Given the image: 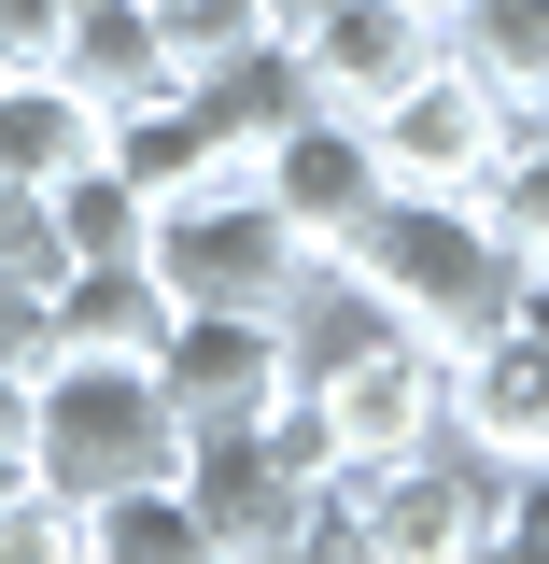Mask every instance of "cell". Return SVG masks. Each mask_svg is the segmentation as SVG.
<instances>
[{"label": "cell", "mask_w": 549, "mask_h": 564, "mask_svg": "<svg viewBox=\"0 0 549 564\" xmlns=\"http://www.w3.org/2000/svg\"><path fill=\"white\" fill-rule=\"evenodd\" d=\"M352 508H366V564H480V551H507V466L465 452L451 423L422 452H395V466H366Z\"/></svg>", "instance_id": "obj_4"}, {"label": "cell", "mask_w": 549, "mask_h": 564, "mask_svg": "<svg viewBox=\"0 0 549 564\" xmlns=\"http://www.w3.org/2000/svg\"><path fill=\"white\" fill-rule=\"evenodd\" d=\"M57 240H70V269H85V254H141V240H155V198H141L113 155H85L57 184Z\"/></svg>", "instance_id": "obj_19"}, {"label": "cell", "mask_w": 549, "mask_h": 564, "mask_svg": "<svg viewBox=\"0 0 549 564\" xmlns=\"http://www.w3.org/2000/svg\"><path fill=\"white\" fill-rule=\"evenodd\" d=\"M507 551L549 564V466H507Z\"/></svg>", "instance_id": "obj_25"}, {"label": "cell", "mask_w": 549, "mask_h": 564, "mask_svg": "<svg viewBox=\"0 0 549 564\" xmlns=\"http://www.w3.org/2000/svg\"><path fill=\"white\" fill-rule=\"evenodd\" d=\"M437 14H451V0H437Z\"/></svg>", "instance_id": "obj_29"}, {"label": "cell", "mask_w": 549, "mask_h": 564, "mask_svg": "<svg viewBox=\"0 0 549 564\" xmlns=\"http://www.w3.org/2000/svg\"><path fill=\"white\" fill-rule=\"evenodd\" d=\"M85 564H211L184 466H169V480H113V494H99V508H85Z\"/></svg>", "instance_id": "obj_17"}, {"label": "cell", "mask_w": 549, "mask_h": 564, "mask_svg": "<svg viewBox=\"0 0 549 564\" xmlns=\"http://www.w3.org/2000/svg\"><path fill=\"white\" fill-rule=\"evenodd\" d=\"M480 212L507 226V254H521V269H549V128L507 141V170L480 184Z\"/></svg>", "instance_id": "obj_20"}, {"label": "cell", "mask_w": 549, "mask_h": 564, "mask_svg": "<svg viewBox=\"0 0 549 564\" xmlns=\"http://www.w3.org/2000/svg\"><path fill=\"white\" fill-rule=\"evenodd\" d=\"M57 29L70 0H0V70H57Z\"/></svg>", "instance_id": "obj_24"}, {"label": "cell", "mask_w": 549, "mask_h": 564, "mask_svg": "<svg viewBox=\"0 0 549 564\" xmlns=\"http://www.w3.org/2000/svg\"><path fill=\"white\" fill-rule=\"evenodd\" d=\"M43 311H57V352H141L155 367V339H169V282L141 269V254H85Z\"/></svg>", "instance_id": "obj_16"}, {"label": "cell", "mask_w": 549, "mask_h": 564, "mask_svg": "<svg viewBox=\"0 0 549 564\" xmlns=\"http://www.w3.org/2000/svg\"><path fill=\"white\" fill-rule=\"evenodd\" d=\"M155 29H169V70H211V57H240V43H268L254 0H155Z\"/></svg>", "instance_id": "obj_22"}, {"label": "cell", "mask_w": 549, "mask_h": 564, "mask_svg": "<svg viewBox=\"0 0 549 564\" xmlns=\"http://www.w3.org/2000/svg\"><path fill=\"white\" fill-rule=\"evenodd\" d=\"M85 155H113V113L70 70H0V184H70Z\"/></svg>", "instance_id": "obj_13"}, {"label": "cell", "mask_w": 549, "mask_h": 564, "mask_svg": "<svg viewBox=\"0 0 549 564\" xmlns=\"http://www.w3.org/2000/svg\"><path fill=\"white\" fill-rule=\"evenodd\" d=\"M43 352H57V311H43V282H14V269H0V367H29V381H43Z\"/></svg>", "instance_id": "obj_23"}, {"label": "cell", "mask_w": 549, "mask_h": 564, "mask_svg": "<svg viewBox=\"0 0 549 564\" xmlns=\"http://www.w3.org/2000/svg\"><path fill=\"white\" fill-rule=\"evenodd\" d=\"M141 269L169 282V311H282V296L310 282V240L268 212L254 170H211V184H184V198H155Z\"/></svg>", "instance_id": "obj_3"}, {"label": "cell", "mask_w": 549, "mask_h": 564, "mask_svg": "<svg viewBox=\"0 0 549 564\" xmlns=\"http://www.w3.org/2000/svg\"><path fill=\"white\" fill-rule=\"evenodd\" d=\"M296 57H310V99L325 113H381L409 70H437V0H339Z\"/></svg>", "instance_id": "obj_11"}, {"label": "cell", "mask_w": 549, "mask_h": 564, "mask_svg": "<svg viewBox=\"0 0 549 564\" xmlns=\"http://www.w3.org/2000/svg\"><path fill=\"white\" fill-rule=\"evenodd\" d=\"M184 113L211 128V155H226V170H254V155H268L296 113H325V99H310V57H296V43H240V57L184 70Z\"/></svg>", "instance_id": "obj_12"}, {"label": "cell", "mask_w": 549, "mask_h": 564, "mask_svg": "<svg viewBox=\"0 0 549 564\" xmlns=\"http://www.w3.org/2000/svg\"><path fill=\"white\" fill-rule=\"evenodd\" d=\"M0 564H85V508L57 480H14L0 494Z\"/></svg>", "instance_id": "obj_21"}, {"label": "cell", "mask_w": 549, "mask_h": 564, "mask_svg": "<svg viewBox=\"0 0 549 564\" xmlns=\"http://www.w3.org/2000/svg\"><path fill=\"white\" fill-rule=\"evenodd\" d=\"M113 170H128L141 198H184V184H211L226 155H211V128L184 113V85H169V99H141V113H113Z\"/></svg>", "instance_id": "obj_18"}, {"label": "cell", "mask_w": 549, "mask_h": 564, "mask_svg": "<svg viewBox=\"0 0 549 564\" xmlns=\"http://www.w3.org/2000/svg\"><path fill=\"white\" fill-rule=\"evenodd\" d=\"M57 70L99 99V113H141V99H169V85H184V70H169V29H155V0H70Z\"/></svg>", "instance_id": "obj_14"}, {"label": "cell", "mask_w": 549, "mask_h": 564, "mask_svg": "<svg viewBox=\"0 0 549 564\" xmlns=\"http://www.w3.org/2000/svg\"><path fill=\"white\" fill-rule=\"evenodd\" d=\"M254 184H268V212L310 240V254H352V226L395 198V184H381V141H366V113H296V128L254 155Z\"/></svg>", "instance_id": "obj_9"}, {"label": "cell", "mask_w": 549, "mask_h": 564, "mask_svg": "<svg viewBox=\"0 0 549 564\" xmlns=\"http://www.w3.org/2000/svg\"><path fill=\"white\" fill-rule=\"evenodd\" d=\"M0 452H29V367H0Z\"/></svg>", "instance_id": "obj_27"}, {"label": "cell", "mask_w": 549, "mask_h": 564, "mask_svg": "<svg viewBox=\"0 0 549 564\" xmlns=\"http://www.w3.org/2000/svg\"><path fill=\"white\" fill-rule=\"evenodd\" d=\"M451 437L493 466H549V325L536 311H507L451 352Z\"/></svg>", "instance_id": "obj_10"}, {"label": "cell", "mask_w": 549, "mask_h": 564, "mask_svg": "<svg viewBox=\"0 0 549 564\" xmlns=\"http://www.w3.org/2000/svg\"><path fill=\"white\" fill-rule=\"evenodd\" d=\"M184 494H198V536L211 564H296V536H310V466L282 452L268 423H211V437H184Z\"/></svg>", "instance_id": "obj_7"}, {"label": "cell", "mask_w": 549, "mask_h": 564, "mask_svg": "<svg viewBox=\"0 0 549 564\" xmlns=\"http://www.w3.org/2000/svg\"><path fill=\"white\" fill-rule=\"evenodd\" d=\"M366 141H381V184H409V198H480L493 170H507V141H521V113L493 99L480 70H451V43H437V70H409V85L366 113Z\"/></svg>", "instance_id": "obj_6"}, {"label": "cell", "mask_w": 549, "mask_h": 564, "mask_svg": "<svg viewBox=\"0 0 549 564\" xmlns=\"http://www.w3.org/2000/svg\"><path fill=\"white\" fill-rule=\"evenodd\" d=\"M395 325H422L437 352H465L480 325H507V296H521V254H507V226H493L480 198H395L352 226V254H339Z\"/></svg>", "instance_id": "obj_1"}, {"label": "cell", "mask_w": 549, "mask_h": 564, "mask_svg": "<svg viewBox=\"0 0 549 564\" xmlns=\"http://www.w3.org/2000/svg\"><path fill=\"white\" fill-rule=\"evenodd\" d=\"M296 395H310V423H325V466H395V452H422L437 423H451V352L422 339V325H381V339L325 352V367H296Z\"/></svg>", "instance_id": "obj_5"}, {"label": "cell", "mask_w": 549, "mask_h": 564, "mask_svg": "<svg viewBox=\"0 0 549 564\" xmlns=\"http://www.w3.org/2000/svg\"><path fill=\"white\" fill-rule=\"evenodd\" d=\"M437 43H451V70H480L521 128H549V0H451Z\"/></svg>", "instance_id": "obj_15"}, {"label": "cell", "mask_w": 549, "mask_h": 564, "mask_svg": "<svg viewBox=\"0 0 549 564\" xmlns=\"http://www.w3.org/2000/svg\"><path fill=\"white\" fill-rule=\"evenodd\" d=\"M254 14H268V43H310V29H325L339 0H254Z\"/></svg>", "instance_id": "obj_26"}, {"label": "cell", "mask_w": 549, "mask_h": 564, "mask_svg": "<svg viewBox=\"0 0 549 564\" xmlns=\"http://www.w3.org/2000/svg\"><path fill=\"white\" fill-rule=\"evenodd\" d=\"M155 395L184 410V437H211V423H268L282 395H296L282 311H169V339H155Z\"/></svg>", "instance_id": "obj_8"}, {"label": "cell", "mask_w": 549, "mask_h": 564, "mask_svg": "<svg viewBox=\"0 0 549 564\" xmlns=\"http://www.w3.org/2000/svg\"><path fill=\"white\" fill-rule=\"evenodd\" d=\"M14 480H29V452H0V494H14Z\"/></svg>", "instance_id": "obj_28"}, {"label": "cell", "mask_w": 549, "mask_h": 564, "mask_svg": "<svg viewBox=\"0 0 549 564\" xmlns=\"http://www.w3.org/2000/svg\"><path fill=\"white\" fill-rule=\"evenodd\" d=\"M169 466H184V410L155 395L141 352H43V381H29V480L99 508L113 480H169Z\"/></svg>", "instance_id": "obj_2"}]
</instances>
